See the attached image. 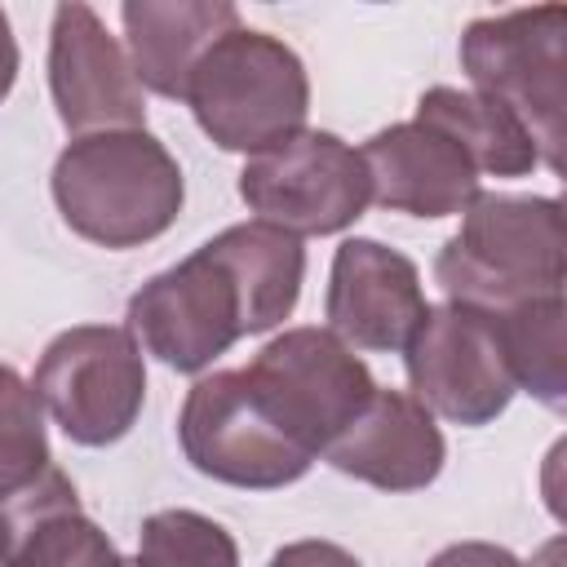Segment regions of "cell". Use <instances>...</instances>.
Here are the masks:
<instances>
[{
	"mask_svg": "<svg viewBox=\"0 0 567 567\" xmlns=\"http://www.w3.org/2000/svg\"><path fill=\"white\" fill-rule=\"evenodd\" d=\"M49 186L62 221L115 252L159 239L186 199L182 164L151 128L71 137L53 159Z\"/></svg>",
	"mask_w": 567,
	"mask_h": 567,
	"instance_id": "obj_1",
	"label": "cell"
},
{
	"mask_svg": "<svg viewBox=\"0 0 567 567\" xmlns=\"http://www.w3.org/2000/svg\"><path fill=\"white\" fill-rule=\"evenodd\" d=\"M563 204L554 195L478 190L461 213V230L434 257L443 297L483 315L563 297Z\"/></svg>",
	"mask_w": 567,
	"mask_h": 567,
	"instance_id": "obj_2",
	"label": "cell"
},
{
	"mask_svg": "<svg viewBox=\"0 0 567 567\" xmlns=\"http://www.w3.org/2000/svg\"><path fill=\"white\" fill-rule=\"evenodd\" d=\"M182 102L213 146L257 155L306 128L310 75L292 44L239 22L195 62Z\"/></svg>",
	"mask_w": 567,
	"mask_h": 567,
	"instance_id": "obj_3",
	"label": "cell"
},
{
	"mask_svg": "<svg viewBox=\"0 0 567 567\" xmlns=\"http://www.w3.org/2000/svg\"><path fill=\"white\" fill-rule=\"evenodd\" d=\"M563 40L567 9L532 4L474 18L461 35V66L474 93L505 106L532 137L540 164L563 173Z\"/></svg>",
	"mask_w": 567,
	"mask_h": 567,
	"instance_id": "obj_4",
	"label": "cell"
},
{
	"mask_svg": "<svg viewBox=\"0 0 567 567\" xmlns=\"http://www.w3.org/2000/svg\"><path fill=\"white\" fill-rule=\"evenodd\" d=\"M239 372L266 416L315 461L377 390L368 363L328 328H284Z\"/></svg>",
	"mask_w": 567,
	"mask_h": 567,
	"instance_id": "obj_5",
	"label": "cell"
},
{
	"mask_svg": "<svg viewBox=\"0 0 567 567\" xmlns=\"http://www.w3.org/2000/svg\"><path fill=\"white\" fill-rule=\"evenodd\" d=\"M40 408L80 447L120 443L146 403V363L128 328L80 323L58 332L31 377Z\"/></svg>",
	"mask_w": 567,
	"mask_h": 567,
	"instance_id": "obj_6",
	"label": "cell"
},
{
	"mask_svg": "<svg viewBox=\"0 0 567 567\" xmlns=\"http://www.w3.org/2000/svg\"><path fill=\"white\" fill-rule=\"evenodd\" d=\"M124 319L133 341L173 372H204L239 337H252L244 288L213 239L151 275L128 297Z\"/></svg>",
	"mask_w": 567,
	"mask_h": 567,
	"instance_id": "obj_7",
	"label": "cell"
},
{
	"mask_svg": "<svg viewBox=\"0 0 567 567\" xmlns=\"http://www.w3.org/2000/svg\"><path fill=\"white\" fill-rule=\"evenodd\" d=\"M239 199L288 235H337L372 204L363 155L323 128H301L239 168Z\"/></svg>",
	"mask_w": 567,
	"mask_h": 567,
	"instance_id": "obj_8",
	"label": "cell"
},
{
	"mask_svg": "<svg viewBox=\"0 0 567 567\" xmlns=\"http://www.w3.org/2000/svg\"><path fill=\"white\" fill-rule=\"evenodd\" d=\"M177 443L204 478L244 492L288 487L315 465V456L266 416L239 368L208 372L186 390L177 412Z\"/></svg>",
	"mask_w": 567,
	"mask_h": 567,
	"instance_id": "obj_9",
	"label": "cell"
},
{
	"mask_svg": "<svg viewBox=\"0 0 567 567\" xmlns=\"http://www.w3.org/2000/svg\"><path fill=\"white\" fill-rule=\"evenodd\" d=\"M403 368L412 399L452 425H492L514 390L496 319L456 301L430 306L412 341L403 346Z\"/></svg>",
	"mask_w": 567,
	"mask_h": 567,
	"instance_id": "obj_10",
	"label": "cell"
},
{
	"mask_svg": "<svg viewBox=\"0 0 567 567\" xmlns=\"http://www.w3.org/2000/svg\"><path fill=\"white\" fill-rule=\"evenodd\" d=\"M49 93L71 137L146 128V93L133 75L124 44L106 31L97 9L80 0L53 9Z\"/></svg>",
	"mask_w": 567,
	"mask_h": 567,
	"instance_id": "obj_11",
	"label": "cell"
},
{
	"mask_svg": "<svg viewBox=\"0 0 567 567\" xmlns=\"http://www.w3.org/2000/svg\"><path fill=\"white\" fill-rule=\"evenodd\" d=\"M425 310L430 301L412 257L381 239H341L323 292V319L332 337H341L350 350L403 354Z\"/></svg>",
	"mask_w": 567,
	"mask_h": 567,
	"instance_id": "obj_12",
	"label": "cell"
},
{
	"mask_svg": "<svg viewBox=\"0 0 567 567\" xmlns=\"http://www.w3.org/2000/svg\"><path fill=\"white\" fill-rule=\"evenodd\" d=\"M337 474L381 492H421L443 474L447 443L439 421L408 390H372L359 416L323 447Z\"/></svg>",
	"mask_w": 567,
	"mask_h": 567,
	"instance_id": "obj_13",
	"label": "cell"
},
{
	"mask_svg": "<svg viewBox=\"0 0 567 567\" xmlns=\"http://www.w3.org/2000/svg\"><path fill=\"white\" fill-rule=\"evenodd\" d=\"M372 199L408 217H456L483 190L474 159L434 124L399 120L363 142Z\"/></svg>",
	"mask_w": 567,
	"mask_h": 567,
	"instance_id": "obj_14",
	"label": "cell"
},
{
	"mask_svg": "<svg viewBox=\"0 0 567 567\" xmlns=\"http://www.w3.org/2000/svg\"><path fill=\"white\" fill-rule=\"evenodd\" d=\"M0 567H124L115 540L80 509L75 483L49 465L0 505Z\"/></svg>",
	"mask_w": 567,
	"mask_h": 567,
	"instance_id": "obj_15",
	"label": "cell"
},
{
	"mask_svg": "<svg viewBox=\"0 0 567 567\" xmlns=\"http://www.w3.org/2000/svg\"><path fill=\"white\" fill-rule=\"evenodd\" d=\"M120 22L137 84L182 102L195 62L217 35L239 27V9L226 0H124Z\"/></svg>",
	"mask_w": 567,
	"mask_h": 567,
	"instance_id": "obj_16",
	"label": "cell"
},
{
	"mask_svg": "<svg viewBox=\"0 0 567 567\" xmlns=\"http://www.w3.org/2000/svg\"><path fill=\"white\" fill-rule=\"evenodd\" d=\"M221 257L230 261L244 301H248V332H270L279 328L301 297L306 279V248L297 235L270 226V221H235L221 235H213Z\"/></svg>",
	"mask_w": 567,
	"mask_h": 567,
	"instance_id": "obj_17",
	"label": "cell"
},
{
	"mask_svg": "<svg viewBox=\"0 0 567 567\" xmlns=\"http://www.w3.org/2000/svg\"><path fill=\"white\" fill-rule=\"evenodd\" d=\"M412 120L434 124L439 133H447L474 159L478 173H492V177H527L540 164V155H536L532 137L523 133V124L505 106H496L492 97H483L474 89L434 84V89L421 93Z\"/></svg>",
	"mask_w": 567,
	"mask_h": 567,
	"instance_id": "obj_18",
	"label": "cell"
},
{
	"mask_svg": "<svg viewBox=\"0 0 567 567\" xmlns=\"http://www.w3.org/2000/svg\"><path fill=\"white\" fill-rule=\"evenodd\" d=\"M563 297L514 306L496 319L501 350L514 377V390H527L549 412L567 408V346H563Z\"/></svg>",
	"mask_w": 567,
	"mask_h": 567,
	"instance_id": "obj_19",
	"label": "cell"
},
{
	"mask_svg": "<svg viewBox=\"0 0 567 567\" xmlns=\"http://www.w3.org/2000/svg\"><path fill=\"white\" fill-rule=\"evenodd\" d=\"M124 567H239V545L199 509H155L137 532V558Z\"/></svg>",
	"mask_w": 567,
	"mask_h": 567,
	"instance_id": "obj_20",
	"label": "cell"
},
{
	"mask_svg": "<svg viewBox=\"0 0 567 567\" xmlns=\"http://www.w3.org/2000/svg\"><path fill=\"white\" fill-rule=\"evenodd\" d=\"M53 465L49 456V434H44V408L9 363H0V505L27 492L44 470Z\"/></svg>",
	"mask_w": 567,
	"mask_h": 567,
	"instance_id": "obj_21",
	"label": "cell"
},
{
	"mask_svg": "<svg viewBox=\"0 0 567 567\" xmlns=\"http://www.w3.org/2000/svg\"><path fill=\"white\" fill-rule=\"evenodd\" d=\"M425 567H527L514 549L492 545V540H456L447 549H439Z\"/></svg>",
	"mask_w": 567,
	"mask_h": 567,
	"instance_id": "obj_22",
	"label": "cell"
},
{
	"mask_svg": "<svg viewBox=\"0 0 567 567\" xmlns=\"http://www.w3.org/2000/svg\"><path fill=\"white\" fill-rule=\"evenodd\" d=\"M266 567H363V563L332 540H292V545L275 549Z\"/></svg>",
	"mask_w": 567,
	"mask_h": 567,
	"instance_id": "obj_23",
	"label": "cell"
},
{
	"mask_svg": "<svg viewBox=\"0 0 567 567\" xmlns=\"http://www.w3.org/2000/svg\"><path fill=\"white\" fill-rule=\"evenodd\" d=\"M18 40H13V27H9V13L0 9V102L13 93V80H18Z\"/></svg>",
	"mask_w": 567,
	"mask_h": 567,
	"instance_id": "obj_24",
	"label": "cell"
}]
</instances>
